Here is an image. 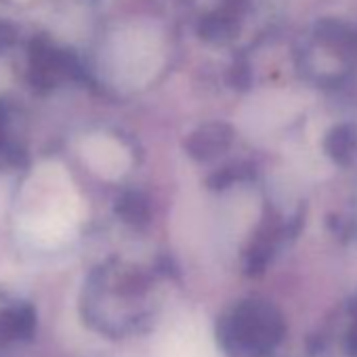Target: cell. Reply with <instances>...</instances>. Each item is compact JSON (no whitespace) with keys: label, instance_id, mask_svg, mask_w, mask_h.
Wrapping results in <instances>:
<instances>
[{"label":"cell","instance_id":"277c9868","mask_svg":"<svg viewBox=\"0 0 357 357\" xmlns=\"http://www.w3.org/2000/svg\"><path fill=\"white\" fill-rule=\"evenodd\" d=\"M82 158L97 174L105 178H118L130 166V155L124 145L107 135L89 137L82 145Z\"/></svg>","mask_w":357,"mask_h":357},{"label":"cell","instance_id":"7a4b0ae2","mask_svg":"<svg viewBox=\"0 0 357 357\" xmlns=\"http://www.w3.org/2000/svg\"><path fill=\"white\" fill-rule=\"evenodd\" d=\"M164 63V38L147 24L120 28L103 47L101 66L105 78L116 86H145Z\"/></svg>","mask_w":357,"mask_h":357},{"label":"cell","instance_id":"5b68a950","mask_svg":"<svg viewBox=\"0 0 357 357\" xmlns=\"http://www.w3.org/2000/svg\"><path fill=\"white\" fill-rule=\"evenodd\" d=\"M355 147H357V132L349 124L332 128L326 137V151L338 164H347L353 158Z\"/></svg>","mask_w":357,"mask_h":357},{"label":"cell","instance_id":"6da1fadb","mask_svg":"<svg viewBox=\"0 0 357 357\" xmlns=\"http://www.w3.org/2000/svg\"><path fill=\"white\" fill-rule=\"evenodd\" d=\"M82 202L72 176L55 162L32 170L17 202V227L22 238L40 250L68 244L80 225Z\"/></svg>","mask_w":357,"mask_h":357},{"label":"cell","instance_id":"3957f363","mask_svg":"<svg viewBox=\"0 0 357 357\" xmlns=\"http://www.w3.org/2000/svg\"><path fill=\"white\" fill-rule=\"evenodd\" d=\"M160 357H213V344L196 319L185 317L166 330L160 342Z\"/></svg>","mask_w":357,"mask_h":357}]
</instances>
